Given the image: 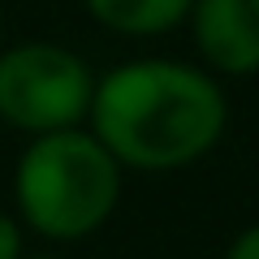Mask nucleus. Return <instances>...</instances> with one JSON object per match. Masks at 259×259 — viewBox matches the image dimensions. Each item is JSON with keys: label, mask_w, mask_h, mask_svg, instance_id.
<instances>
[{"label": "nucleus", "mask_w": 259, "mask_h": 259, "mask_svg": "<svg viewBox=\"0 0 259 259\" xmlns=\"http://www.w3.org/2000/svg\"><path fill=\"white\" fill-rule=\"evenodd\" d=\"M87 130L125 173H182L229 130V95L199 61L139 56L95 78Z\"/></svg>", "instance_id": "nucleus-1"}, {"label": "nucleus", "mask_w": 259, "mask_h": 259, "mask_svg": "<svg viewBox=\"0 0 259 259\" xmlns=\"http://www.w3.org/2000/svg\"><path fill=\"white\" fill-rule=\"evenodd\" d=\"M125 168L87 125L26 139L13 164V216L44 242H87L112 221Z\"/></svg>", "instance_id": "nucleus-2"}, {"label": "nucleus", "mask_w": 259, "mask_h": 259, "mask_svg": "<svg viewBox=\"0 0 259 259\" xmlns=\"http://www.w3.org/2000/svg\"><path fill=\"white\" fill-rule=\"evenodd\" d=\"M95 74L65 44L22 39L0 48V125L26 139L87 125Z\"/></svg>", "instance_id": "nucleus-3"}, {"label": "nucleus", "mask_w": 259, "mask_h": 259, "mask_svg": "<svg viewBox=\"0 0 259 259\" xmlns=\"http://www.w3.org/2000/svg\"><path fill=\"white\" fill-rule=\"evenodd\" d=\"M186 30L199 65L216 78L259 74V0H190Z\"/></svg>", "instance_id": "nucleus-4"}, {"label": "nucleus", "mask_w": 259, "mask_h": 259, "mask_svg": "<svg viewBox=\"0 0 259 259\" xmlns=\"http://www.w3.org/2000/svg\"><path fill=\"white\" fill-rule=\"evenodd\" d=\"M87 18L121 39H160L186 26L190 0H82Z\"/></svg>", "instance_id": "nucleus-5"}, {"label": "nucleus", "mask_w": 259, "mask_h": 259, "mask_svg": "<svg viewBox=\"0 0 259 259\" xmlns=\"http://www.w3.org/2000/svg\"><path fill=\"white\" fill-rule=\"evenodd\" d=\"M22 221L13 212H5L0 207V259H22L26 255V242H22Z\"/></svg>", "instance_id": "nucleus-6"}, {"label": "nucleus", "mask_w": 259, "mask_h": 259, "mask_svg": "<svg viewBox=\"0 0 259 259\" xmlns=\"http://www.w3.org/2000/svg\"><path fill=\"white\" fill-rule=\"evenodd\" d=\"M225 259H259V221L233 233L229 246H225Z\"/></svg>", "instance_id": "nucleus-7"}, {"label": "nucleus", "mask_w": 259, "mask_h": 259, "mask_svg": "<svg viewBox=\"0 0 259 259\" xmlns=\"http://www.w3.org/2000/svg\"><path fill=\"white\" fill-rule=\"evenodd\" d=\"M22 259H61V255H22Z\"/></svg>", "instance_id": "nucleus-8"}, {"label": "nucleus", "mask_w": 259, "mask_h": 259, "mask_svg": "<svg viewBox=\"0 0 259 259\" xmlns=\"http://www.w3.org/2000/svg\"><path fill=\"white\" fill-rule=\"evenodd\" d=\"M0 35H5V18H0Z\"/></svg>", "instance_id": "nucleus-9"}]
</instances>
